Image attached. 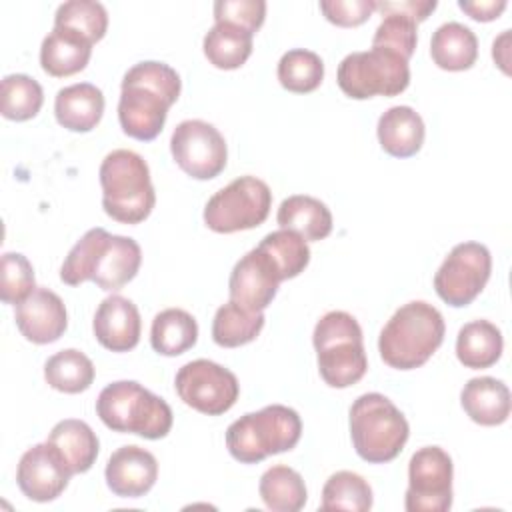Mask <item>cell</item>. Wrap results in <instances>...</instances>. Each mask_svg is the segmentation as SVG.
Listing matches in <instances>:
<instances>
[{
	"label": "cell",
	"mask_w": 512,
	"mask_h": 512,
	"mask_svg": "<svg viewBox=\"0 0 512 512\" xmlns=\"http://www.w3.org/2000/svg\"><path fill=\"white\" fill-rule=\"evenodd\" d=\"M182 82L178 72L156 60L134 64L122 78L118 120L130 138L154 140L166 122L168 108L178 100Z\"/></svg>",
	"instance_id": "1"
},
{
	"label": "cell",
	"mask_w": 512,
	"mask_h": 512,
	"mask_svg": "<svg viewBox=\"0 0 512 512\" xmlns=\"http://www.w3.org/2000/svg\"><path fill=\"white\" fill-rule=\"evenodd\" d=\"M142 264V250L130 236L90 228L68 252L60 266V280L68 286L96 282L106 292L128 284Z\"/></svg>",
	"instance_id": "2"
},
{
	"label": "cell",
	"mask_w": 512,
	"mask_h": 512,
	"mask_svg": "<svg viewBox=\"0 0 512 512\" xmlns=\"http://www.w3.org/2000/svg\"><path fill=\"white\" fill-rule=\"evenodd\" d=\"M444 318L432 304L412 300L400 306L378 338L382 360L396 370H414L428 362L444 340Z\"/></svg>",
	"instance_id": "3"
},
{
	"label": "cell",
	"mask_w": 512,
	"mask_h": 512,
	"mask_svg": "<svg viewBox=\"0 0 512 512\" xmlns=\"http://www.w3.org/2000/svg\"><path fill=\"white\" fill-rule=\"evenodd\" d=\"M98 176L102 208L112 220L140 224L150 216L156 204V192L150 180V168L138 152L126 148L112 150L104 156Z\"/></svg>",
	"instance_id": "4"
},
{
	"label": "cell",
	"mask_w": 512,
	"mask_h": 512,
	"mask_svg": "<svg viewBox=\"0 0 512 512\" xmlns=\"http://www.w3.org/2000/svg\"><path fill=\"white\" fill-rule=\"evenodd\" d=\"M96 414L110 430L138 434L148 440L164 438L174 420L168 402L134 380H118L102 388Z\"/></svg>",
	"instance_id": "5"
},
{
	"label": "cell",
	"mask_w": 512,
	"mask_h": 512,
	"mask_svg": "<svg viewBox=\"0 0 512 512\" xmlns=\"http://www.w3.org/2000/svg\"><path fill=\"white\" fill-rule=\"evenodd\" d=\"M302 436V420L294 408L264 406L234 420L226 430V448L242 464H256L268 456L292 450Z\"/></svg>",
	"instance_id": "6"
},
{
	"label": "cell",
	"mask_w": 512,
	"mask_h": 512,
	"mask_svg": "<svg viewBox=\"0 0 512 512\" xmlns=\"http://www.w3.org/2000/svg\"><path fill=\"white\" fill-rule=\"evenodd\" d=\"M312 342L322 380L332 388H348L362 380L368 358L358 320L344 310L326 312L314 326Z\"/></svg>",
	"instance_id": "7"
},
{
	"label": "cell",
	"mask_w": 512,
	"mask_h": 512,
	"mask_svg": "<svg viewBox=\"0 0 512 512\" xmlns=\"http://www.w3.org/2000/svg\"><path fill=\"white\" fill-rule=\"evenodd\" d=\"M410 436L396 404L380 392L358 396L350 406V438L356 454L370 464L394 460Z\"/></svg>",
	"instance_id": "8"
},
{
	"label": "cell",
	"mask_w": 512,
	"mask_h": 512,
	"mask_svg": "<svg viewBox=\"0 0 512 512\" xmlns=\"http://www.w3.org/2000/svg\"><path fill=\"white\" fill-rule=\"evenodd\" d=\"M340 90L354 98L396 96L410 84L408 60L386 48L352 52L342 58L336 74Z\"/></svg>",
	"instance_id": "9"
},
{
	"label": "cell",
	"mask_w": 512,
	"mask_h": 512,
	"mask_svg": "<svg viewBox=\"0 0 512 512\" xmlns=\"http://www.w3.org/2000/svg\"><path fill=\"white\" fill-rule=\"evenodd\" d=\"M270 208V186L256 176H240L208 198L204 224L218 234L250 230L268 218Z\"/></svg>",
	"instance_id": "10"
},
{
	"label": "cell",
	"mask_w": 512,
	"mask_h": 512,
	"mask_svg": "<svg viewBox=\"0 0 512 512\" xmlns=\"http://www.w3.org/2000/svg\"><path fill=\"white\" fill-rule=\"evenodd\" d=\"M490 272V250L480 242H460L434 274V290L446 304L462 308L484 290Z\"/></svg>",
	"instance_id": "11"
},
{
	"label": "cell",
	"mask_w": 512,
	"mask_h": 512,
	"mask_svg": "<svg viewBox=\"0 0 512 512\" xmlns=\"http://www.w3.org/2000/svg\"><path fill=\"white\" fill-rule=\"evenodd\" d=\"M452 476V458L444 448L424 446L416 450L408 462V490L404 508L408 512L450 510Z\"/></svg>",
	"instance_id": "12"
},
{
	"label": "cell",
	"mask_w": 512,
	"mask_h": 512,
	"mask_svg": "<svg viewBox=\"0 0 512 512\" xmlns=\"http://www.w3.org/2000/svg\"><path fill=\"white\" fill-rule=\"evenodd\" d=\"M174 386L186 406L208 416L228 412L240 394V384L234 372L206 358L184 364L176 372Z\"/></svg>",
	"instance_id": "13"
},
{
	"label": "cell",
	"mask_w": 512,
	"mask_h": 512,
	"mask_svg": "<svg viewBox=\"0 0 512 512\" xmlns=\"http://www.w3.org/2000/svg\"><path fill=\"white\" fill-rule=\"evenodd\" d=\"M170 152L176 164L196 180L216 178L228 160L224 136L204 120H182L172 132Z\"/></svg>",
	"instance_id": "14"
},
{
	"label": "cell",
	"mask_w": 512,
	"mask_h": 512,
	"mask_svg": "<svg viewBox=\"0 0 512 512\" xmlns=\"http://www.w3.org/2000/svg\"><path fill=\"white\" fill-rule=\"evenodd\" d=\"M72 470L52 442L34 444L18 462L16 482L22 494L34 502L56 500L68 486Z\"/></svg>",
	"instance_id": "15"
},
{
	"label": "cell",
	"mask_w": 512,
	"mask_h": 512,
	"mask_svg": "<svg viewBox=\"0 0 512 512\" xmlns=\"http://www.w3.org/2000/svg\"><path fill=\"white\" fill-rule=\"evenodd\" d=\"M280 282L282 278L274 260L256 246L234 264L228 280V294L240 308L262 312L272 304Z\"/></svg>",
	"instance_id": "16"
},
{
	"label": "cell",
	"mask_w": 512,
	"mask_h": 512,
	"mask_svg": "<svg viewBox=\"0 0 512 512\" xmlns=\"http://www.w3.org/2000/svg\"><path fill=\"white\" fill-rule=\"evenodd\" d=\"M14 320L20 334L34 344L56 342L68 326V314L62 298L42 286H36L30 296L16 304Z\"/></svg>",
	"instance_id": "17"
},
{
	"label": "cell",
	"mask_w": 512,
	"mask_h": 512,
	"mask_svg": "<svg viewBox=\"0 0 512 512\" xmlns=\"http://www.w3.org/2000/svg\"><path fill=\"white\" fill-rule=\"evenodd\" d=\"M106 484L120 498H140L148 494L158 478V460L140 446H122L108 458Z\"/></svg>",
	"instance_id": "18"
},
{
	"label": "cell",
	"mask_w": 512,
	"mask_h": 512,
	"mask_svg": "<svg viewBox=\"0 0 512 512\" xmlns=\"http://www.w3.org/2000/svg\"><path fill=\"white\" fill-rule=\"evenodd\" d=\"M92 330L96 340L110 352H128L136 348L142 332V320L136 304L120 294L100 302L94 314Z\"/></svg>",
	"instance_id": "19"
},
{
	"label": "cell",
	"mask_w": 512,
	"mask_h": 512,
	"mask_svg": "<svg viewBox=\"0 0 512 512\" xmlns=\"http://www.w3.org/2000/svg\"><path fill=\"white\" fill-rule=\"evenodd\" d=\"M54 114L66 130L90 132L104 114V94L90 82L64 86L56 92Z\"/></svg>",
	"instance_id": "20"
},
{
	"label": "cell",
	"mask_w": 512,
	"mask_h": 512,
	"mask_svg": "<svg viewBox=\"0 0 512 512\" xmlns=\"http://www.w3.org/2000/svg\"><path fill=\"white\" fill-rule=\"evenodd\" d=\"M460 404L472 422L498 426L510 416V390L502 380L492 376L472 378L460 392Z\"/></svg>",
	"instance_id": "21"
},
{
	"label": "cell",
	"mask_w": 512,
	"mask_h": 512,
	"mask_svg": "<svg viewBox=\"0 0 512 512\" xmlns=\"http://www.w3.org/2000/svg\"><path fill=\"white\" fill-rule=\"evenodd\" d=\"M90 56L92 42L64 26H54L40 46V66L46 74L56 78L72 76L84 70Z\"/></svg>",
	"instance_id": "22"
},
{
	"label": "cell",
	"mask_w": 512,
	"mask_h": 512,
	"mask_svg": "<svg viewBox=\"0 0 512 512\" xmlns=\"http://www.w3.org/2000/svg\"><path fill=\"white\" fill-rule=\"evenodd\" d=\"M378 142L382 150L394 158H410L424 144V120L410 106H392L380 118L376 126Z\"/></svg>",
	"instance_id": "23"
},
{
	"label": "cell",
	"mask_w": 512,
	"mask_h": 512,
	"mask_svg": "<svg viewBox=\"0 0 512 512\" xmlns=\"http://www.w3.org/2000/svg\"><path fill=\"white\" fill-rule=\"evenodd\" d=\"M276 220L282 230L300 234L306 242H316L332 232V212L328 206L308 194H294L280 202Z\"/></svg>",
	"instance_id": "24"
},
{
	"label": "cell",
	"mask_w": 512,
	"mask_h": 512,
	"mask_svg": "<svg viewBox=\"0 0 512 512\" xmlns=\"http://www.w3.org/2000/svg\"><path fill=\"white\" fill-rule=\"evenodd\" d=\"M430 56L442 70H468L478 58V38L460 22H444L432 34Z\"/></svg>",
	"instance_id": "25"
},
{
	"label": "cell",
	"mask_w": 512,
	"mask_h": 512,
	"mask_svg": "<svg viewBox=\"0 0 512 512\" xmlns=\"http://www.w3.org/2000/svg\"><path fill=\"white\" fill-rule=\"evenodd\" d=\"M502 348V332L488 320H472L464 324L456 338V356L460 364L472 370L494 366L502 356Z\"/></svg>",
	"instance_id": "26"
},
{
	"label": "cell",
	"mask_w": 512,
	"mask_h": 512,
	"mask_svg": "<svg viewBox=\"0 0 512 512\" xmlns=\"http://www.w3.org/2000/svg\"><path fill=\"white\" fill-rule=\"evenodd\" d=\"M48 442H52L62 452L72 474L88 472L96 462L98 436L84 420H76V418L60 420L50 430Z\"/></svg>",
	"instance_id": "27"
},
{
	"label": "cell",
	"mask_w": 512,
	"mask_h": 512,
	"mask_svg": "<svg viewBox=\"0 0 512 512\" xmlns=\"http://www.w3.org/2000/svg\"><path fill=\"white\" fill-rule=\"evenodd\" d=\"M252 38V32L236 24L214 22L202 42L204 56L220 70H236L252 54Z\"/></svg>",
	"instance_id": "28"
},
{
	"label": "cell",
	"mask_w": 512,
	"mask_h": 512,
	"mask_svg": "<svg viewBox=\"0 0 512 512\" xmlns=\"http://www.w3.org/2000/svg\"><path fill=\"white\" fill-rule=\"evenodd\" d=\"M198 340L196 318L182 308L158 312L150 328V344L162 356H180Z\"/></svg>",
	"instance_id": "29"
},
{
	"label": "cell",
	"mask_w": 512,
	"mask_h": 512,
	"mask_svg": "<svg viewBox=\"0 0 512 512\" xmlns=\"http://www.w3.org/2000/svg\"><path fill=\"white\" fill-rule=\"evenodd\" d=\"M258 492L272 512H298L308 500L302 476L284 464H276L262 474Z\"/></svg>",
	"instance_id": "30"
},
{
	"label": "cell",
	"mask_w": 512,
	"mask_h": 512,
	"mask_svg": "<svg viewBox=\"0 0 512 512\" xmlns=\"http://www.w3.org/2000/svg\"><path fill=\"white\" fill-rule=\"evenodd\" d=\"M44 378L48 386L58 392L78 394L88 390L94 382V364L84 352L76 348H66L46 360Z\"/></svg>",
	"instance_id": "31"
},
{
	"label": "cell",
	"mask_w": 512,
	"mask_h": 512,
	"mask_svg": "<svg viewBox=\"0 0 512 512\" xmlns=\"http://www.w3.org/2000/svg\"><path fill=\"white\" fill-rule=\"evenodd\" d=\"M264 328L262 312H248L236 302L222 304L212 320V340L222 348H236L252 342Z\"/></svg>",
	"instance_id": "32"
},
{
	"label": "cell",
	"mask_w": 512,
	"mask_h": 512,
	"mask_svg": "<svg viewBox=\"0 0 512 512\" xmlns=\"http://www.w3.org/2000/svg\"><path fill=\"white\" fill-rule=\"evenodd\" d=\"M44 104V92L38 80L28 74H8L0 86V112L8 120L24 122L34 118Z\"/></svg>",
	"instance_id": "33"
},
{
	"label": "cell",
	"mask_w": 512,
	"mask_h": 512,
	"mask_svg": "<svg viewBox=\"0 0 512 512\" xmlns=\"http://www.w3.org/2000/svg\"><path fill=\"white\" fill-rule=\"evenodd\" d=\"M278 82L288 92L308 94L322 84L324 62L322 58L306 48H292L278 60Z\"/></svg>",
	"instance_id": "34"
},
{
	"label": "cell",
	"mask_w": 512,
	"mask_h": 512,
	"mask_svg": "<svg viewBox=\"0 0 512 512\" xmlns=\"http://www.w3.org/2000/svg\"><path fill=\"white\" fill-rule=\"evenodd\" d=\"M322 510L366 512L372 508V488L356 472H334L322 488Z\"/></svg>",
	"instance_id": "35"
},
{
	"label": "cell",
	"mask_w": 512,
	"mask_h": 512,
	"mask_svg": "<svg viewBox=\"0 0 512 512\" xmlns=\"http://www.w3.org/2000/svg\"><path fill=\"white\" fill-rule=\"evenodd\" d=\"M258 248L264 250L274 260L282 280L296 278L300 272H304V268L310 262V248L306 240L292 230L280 228L266 234L260 240Z\"/></svg>",
	"instance_id": "36"
},
{
	"label": "cell",
	"mask_w": 512,
	"mask_h": 512,
	"mask_svg": "<svg viewBox=\"0 0 512 512\" xmlns=\"http://www.w3.org/2000/svg\"><path fill=\"white\" fill-rule=\"evenodd\" d=\"M54 26L74 30L94 44L106 34L108 12L100 2L94 0H68L56 8Z\"/></svg>",
	"instance_id": "37"
},
{
	"label": "cell",
	"mask_w": 512,
	"mask_h": 512,
	"mask_svg": "<svg viewBox=\"0 0 512 512\" xmlns=\"http://www.w3.org/2000/svg\"><path fill=\"white\" fill-rule=\"evenodd\" d=\"M382 14L384 18L374 32L372 46L392 50L402 58L410 60L418 42V34H416L418 22L400 12H382Z\"/></svg>",
	"instance_id": "38"
},
{
	"label": "cell",
	"mask_w": 512,
	"mask_h": 512,
	"mask_svg": "<svg viewBox=\"0 0 512 512\" xmlns=\"http://www.w3.org/2000/svg\"><path fill=\"white\" fill-rule=\"evenodd\" d=\"M34 268L20 252H4L0 258V298L4 304H20L32 294Z\"/></svg>",
	"instance_id": "39"
},
{
	"label": "cell",
	"mask_w": 512,
	"mask_h": 512,
	"mask_svg": "<svg viewBox=\"0 0 512 512\" xmlns=\"http://www.w3.org/2000/svg\"><path fill=\"white\" fill-rule=\"evenodd\" d=\"M214 20L236 24L248 32H258L266 18L264 0H216L214 2Z\"/></svg>",
	"instance_id": "40"
},
{
	"label": "cell",
	"mask_w": 512,
	"mask_h": 512,
	"mask_svg": "<svg viewBox=\"0 0 512 512\" xmlns=\"http://www.w3.org/2000/svg\"><path fill=\"white\" fill-rule=\"evenodd\" d=\"M320 10L328 22L350 28L366 22L376 10V2L372 0H322Z\"/></svg>",
	"instance_id": "41"
},
{
	"label": "cell",
	"mask_w": 512,
	"mask_h": 512,
	"mask_svg": "<svg viewBox=\"0 0 512 512\" xmlns=\"http://www.w3.org/2000/svg\"><path fill=\"white\" fill-rule=\"evenodd\" d=\"M436 0H406V2H376V10L380 12H400L410 16L416 22H424L430 12H434Z\"/></svg>",
	"instance_id": "42"
},
{
	"label": "cell",
	"mask_w": 512,
	"mask_h": 512,
	"mask_svg": "<svg viewBox=\"0 0 512 512\" xmlns=\"http://www.w3.org/2000/svg\"><path fill=\"white\" fill-rule=\"evenodd\" d=\"M458 6L470 18L478 22H490L504 12L506 0H458Z\"/></svg>",
	"instance_id": "43"
}]
</instances>
